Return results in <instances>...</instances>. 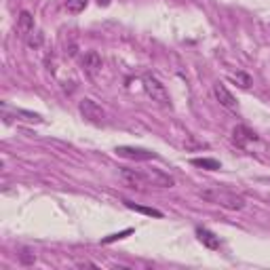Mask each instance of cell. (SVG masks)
I'll list each match as a JSON object with an SVG mask.
<instances>
[{
	"label": "cell",
	"instance_id": "1",
	"mask_svg": "<svg viewBox=\"0 0 270 270\" xmlns=\"http://www.w3.org/2000/svg\"><path fill=\"white\" fill-rule=\"evenodd\" d=\"M198 196L205 198L209 203H215V205H222L226 209H232V211H241L245 207V198L237 192H230V190H224V188H211V190H201Z\"/></svg>",
	"mask_w": 270,
	"mask_h": 270
},
{
	"label": "cell",
	"instance_id": "2",
	"mask_svg": "<svg viewBox=\"0 0 270 270\" xmlns=\"http://www.w3.org/2000/svg\"><path fill=\"white\" fill-rule=\"evenodd\" d=\"M142 83H144V89L148 93V97L152 101H156L158 105H163V108H171V99H169V93L165 89V85L160 83V80H156L152 74H146L142 78Z\"/></svg>",
	"mask_w": 270,
	"mask_h": 270
},
{
	"label": "cell",
	"instance_id": "3",
	"mask_svg": "<svg viewBox=\"0 0 270 270\" xmlns=\"http://www.w3.org/2000/svg\"><path fill=\"white\" fill-rule=\"evenodd\" d=\"M78 110H80V114H83V119L89 121V123L99 125L105 119V112L101 110V105L95 103L93 99H83V101H80V105H78Z\"/></svg>",
	"mask_w": 270,
	"mask_h": 270
},
{
	"label": "cell",
	"instance_id": "4",
	"mask_svg": "<svg viewBox=\"0 0 270 270\" xmlns=\"http://www.w3.org/2000/svg\"><path fill=\"white\" fill-rule=\"evenodd\" d=\"M116 154L123 158H131V160H154L158 158L156 152L144 150V148H133V146H119L116 148Z\"/></svg>",
	"mask_w": 270,
	"mask_h": 270
},
{
	"label": "cell",
	"instance_id": "5",
	"mask_svg": "<svg viewBox=\"0 0 270 270\" xmlns=\"http://www.w3.org/2000/svg\"><path fill=\"white\" fill-rule=\"evenodd\" d=\"M121 178H123V182L129 188H135V190H146V186H150L146 173L135 171V169H123L121 171Z\"/></svg>",
	"mask_w": 270,
	"mask_h": 270
},
{
	"label": "cell",
	"instance_id": "6",
	"mask_svg": "<svg viewBox=\"0 0 270 270\" xmlns=\"http://www.w3.org/2000/svg\"><path fill=\"white\" fill-rule=\"evenodd\" d=\"M80 66H83V72H85L89 78H95V76L99 74V70H101V57H99V53H97V51L85 53Z\"/></svg>",
	"mask_w": 270,
	"mask_h": 270
},
{
	"label": "cell",
	"instance_id": "7",
	"mask_svg": "<svg viewBox=\"0 0 270 270\" xmlns=\"http://www.w3.org/2000/svg\"><path fill=\"white\" fill-rule=\"evenodd\" d=\"M232 142L237 144L239 148H247V144L257 142V135L251 131L249 127L239 125V127H234V131H232Z\"/></svg>",
	"mask_w": 270,
	"mask_h": 270
},
{
	"label": "cell",
	"instance_id": "8",
	"mask_svg": "<svg viewBox=\"0 0 270 270\" xmlns=\"http://www.w3.org/2000/svg\"><path fill=\"white\" fill-rule=\"evenodd\" d=\"M213 95H215V99L224 105V108H228V110H237L239 108V103H237V97L232 95V93L222 85V83H215L213 85Z\"/></svg>",
	"mask_w": 270,
	"mask_h": 270
},
{
	"label": "cell",
	"instance_id": "9",
	"mask_svg": "<svg viewBox=\"0 0 270 270\" xmlns=\"http://www.w3.org/2000/svg\"><path fill=\"white\" fill-rule=\"evenodd\" d=\"M32 32H34V17L30 11H21L17 17V34L21 38H28Z\"/></svg>",
	"mask_w": 270,
	"mask_h": 270
},
{
	"label": "cell",
	"instance_id": "10",
	"mask_svg": "<svg viewBox=\"0 0 270 270\" xmlns=\"http://www.w3.org/2000/svg\"><path fill=\"white\" fill-rule=\"evenodd\" d=\"M196 237H198V241H201L207 249H213V251H215V249H220V239H218L211 230L198 226V228H196Z\"/></svg>",
	"mask_w": 270,
	"mask_h": 270
},
{
	"label": "cell",
	"instance_id": "11",
	"mask_svg": "<svg viewBox=\"0 0 270 270\" xmlns=\"http://www.w3.org/2000/svg\"><path fill=\"white\" fill-rule=\"evenodd\" d=\"M146 178H148V184L150 186H158V188H171L173 186V180L169 178V175H165L163 171H156V169L148 171Z\"/></svg>",
	"mask_w": 270,
	"mask_h": 270
},
{
	"label": "cell",
	"instance_id": "12",
	"mask_svg": "<svg viewBox=\"0 0 270 270\" xmlns=\"http://www.w3.org/2000/svg\"><path fill=\"white\" fill-rule=\"evenodd\" d=\"M190 163L194 167H201V169H207V171H218L222 167L220 160H215V158H192Z\"/></svg>",
	"mask_w": 270,
	"mask_h": 270
},
{
	"label": "cell",
	"instance_id": "13",
	"mask_svg": "<svg viewBox=\"0 0 270 270\" xmlns=\"http://www.w3.org/2000/svg\"><path fill=\"white\" fill-rule=\"evenodd\" d=\"M125 205L129 207V209H133V211H137V213H144V215H150V218H163V213L158 209H150V207H142V205H135V203H131V201H125Z\"/></svg>",
	"mask_w": 270,
	"mask_h": 270
},
{
	"label": "cell",
	"instance_id": "14",
	"mask_svg": "<svg viewBox=\"0 0 270 270\" xmlns=\"http://www.w3.org/2000/svg\"><path fill=\"white\" fill-rule=\"evenodd\" d=\"M87 5H89V0H66V9H68L72 15L83 13V11L87 9Z\"/></svg>",
	"mask_w": 270,
	"mask_h": 270
},
{
	"label": "cell",
	"instance_id": "15",
	"mask_svg": "<svg viewBox=\"0 0 270 270\" xmlns=\"http://www.w3.org/2000/svg\"><path fill=\"white\" fill-rule=\"evenodd\" d=\"M230 80H232V83H237L241 89H249V87H251V76H249V74H245V72L232 74Z\"/></svg>",
	"mask_w": 270,
	"mask_h": 270
},
{
	"label": "cell",
	"instance_id": "16",
	"mask_svg": "<svg viewBox=\"0 0 270 270\" xmlns=\"http://www.w3.org/2000/svg\"><path fill=\"white\" fill-rule=\"evenodd\" d=\"M133 232V228H127V230H123V232H116V234H110V237H105L101 243L103 245H108V243H114V241H119V239H125V237H129V234Z\"/></svg>",
	"mask_w": 270,
	"mask_h": 270
},
{
	"label": "cell",
	"instance_id": "17",
	"mask_svg": "<svg viewBox=\"0 0 270 270\" xmlns=\"http://www.w3.org/2000/svg\"><path fill=\"white\" fill-rule=\"evenodd\" d=\"M19 260H21V264L30 266V264H34V262H36V255H34L30 249H21V253H19Z\"/></svg>",
	"mask_w": 270,
	"mask_h": 270
},
{
	"label": "cell",
	"instance_id": "18",
	"mask_svg": "<svg viewBox=\"0 0 270 270\" xmlns=\"http://www.w3.org/2000/svg\"><path fill=\"white\" fill-rule=\"evenodd\" d=\"M15 114H17V116H23V121H30V123H40V121H42L38 114H34V112H26V110H17Z\"/></svg>",
	"mask_w": 270,
	"mask_h": 270
},
{
	"label": "cell",
	"instance_id": "19",
	"mask_svg": "<svg viewBox=\"0 0 270 270\" xmlns=\"http://www.w3.org/2000/svg\"><path fill=\"white\" fill-rule=\"evenodd\" d=\"M42 34L40 32H36V34H30V36H28V44L32 46V49H38V46L42 44Z\"/></svg>",
	"mask_w": 270,
	"mask_h": 270
},
{
	"label": "cell",
	"instance_id": "20",
	"mask_svg": "<svg viewBox=\"0 0 270 270\" xmlns=\"http://www.w3.org/2000/svg\"><path fill=\"white\" fill-rule=\"evenodd\" d=\"M78 268H97L95 264H89V262H85V264H78Z\"/></svg>",
	"mask_w": 270,
	"mask_h": 270
},
{
	"label": "cell",
	"instance_id": "21",
	"mask_svg": "<svg viewBox=\"0 0 270 270\" xmlns=\"http://www.w3.org/2000/svg\"><path fill=\"white\" fill-rule=\"evenodd\" d=\"M97 5H99V7H108L110 0H97Z\"/></svg>",
	"mask_w": 270,
	"mask_h": 270
}]
</instances>
